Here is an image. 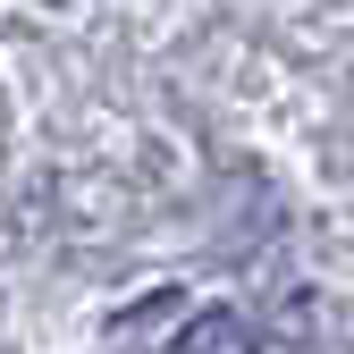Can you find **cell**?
Returning a JSON list of instances; mask_svg holds the SVG:
<instances>
[{
	"label": "cell",
	"instance_id": "obj_1",
	"mask_svg": "<svg viewBox=\"0 0 354 354\" xmlns=\"http://www.w3.org/2000/svg\"><path fill=\"white\" fill-rule=\"evenodd\" d=\"M169 354H261V346H253V329H245L236 313H194L186 329H177Z\"/></svg>",
	"mask_w": 354,
	"mask_h": 354
}]
</instances>
